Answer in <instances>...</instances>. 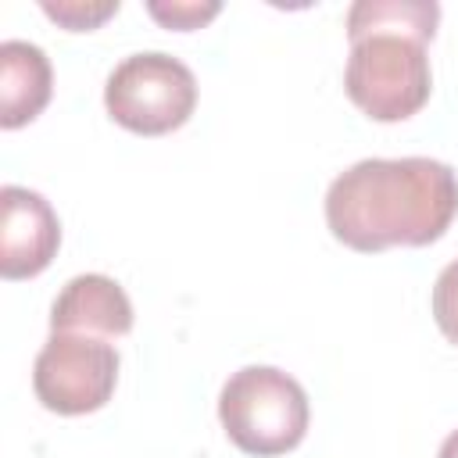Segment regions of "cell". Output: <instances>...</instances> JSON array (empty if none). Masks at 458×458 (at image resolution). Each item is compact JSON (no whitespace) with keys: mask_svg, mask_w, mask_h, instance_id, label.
Returning a JSON list of instances; mask_svg holds the SVG:
<instances>
[{"mask_svg":"<svg viewBox=\"0 0 458 458\" xmlns=\"http://www.w3.org/2000/svg\"><path fill=\"white\" fill-rule=\"evenodd\" d=\"M458 215V175L437 157H365L326 190L329 233L361 254L426 247Z\"/></svg>","mask_w":458,"mask_h":458,"instance_id":"obj_1","label":"cell"},{"mask_svg":"<svg viewBox=\"0 0 458 458\" xmlns=\"http://www.w3.org/2000/svg\"><path fill=\"white\" fill-rule=\"evenodd\" d=\"M437 25H440L437 0H358L347 11V39L372 29H394L429 43L437 36Z\"/></svg>","mask_w":458,"mask_h":458,"instance_id":"obj_9","label":"cell"},{"mask_svg":"<svg viewBox=\"0 0 458 458\" xmlns=\"http://www.w3.org/2000/svg\"><path fill=\"white\" fill-rule=\"evenodd\" d=\"M347 97L376 122L411 118L433 89L426 43L411 32L372 29L351 39L344 68Z\"/></svg>","mask_w":458,"mask_h":458,"instance_id":"obj_3","label":"cell"},{"mask_svg":"<svg viewBox=\"0 0 458 458\" xmlns=\"http://www.w3.org/2000/svg\"><path fill=\"white\" fill-rule=\"evenodd\" d=\"M147 11H150V18H157L165 29L186 32V29L208 25V21L222 11V4H218V0H150Z\"/></svg>","mask_w":458,"mask_h":458,"instance_id":"obj_11","label":"cell"},{"mask_svg":"<svg viewBox=\"0 0 458 458\" xmlns=\"http://www.w3.org/2000/svg\"><path fill=\"white\" fill-rule=\"evenodd\" d=\"M118 383V351L104 336L50 333L32 365V390L47 411L86 415L111 401Z\"/></svg>","mask_w":458,"mask_h":458,"instance_id":"obj_5","label":"cell"},{"mask_svg":"<svg viewBox=\"0 0 458 458\" xmlns=\"http://www.w3.org/2000/svg\"><path fill=\"white\" fill-rule=\"evenodd\" d=\"M437 458H458V429H451L447 437H444V444H440V454Z\"/></svg>","mask_w":458,"mask_h":458,"instance_id":"obj_13","label":"cell"},{"mask_svg":"<svg viewBox=\"0 0 458 458\" xmlns=\"http://www.w3.org/2000/svg\"><path fill=\"white\" fill-rule=\"evenodd\" d=\"M433 318L437 329L458 347V258L447 261L433 283Z\"/></svg>","mask_w":458,"mask_h":458,"instance_id":"obj_12","label":"cell"},{"mask_svg":"<svg viewBox=\"0 0 458 458\" xmlns=\"http://www.w3.org/2000/svg\"><path fill=\"white\" fill-rule=\"evenodd\" d=\"M54 93V72L47 54L25 39L0 43V125L18 129L32 122Z\"/></svg>","mask_w":458,"mask_h":458,"instance_id":"obj_8","label":"cell"},{"mask_svg":"<svg viewBox=\"0 0 458 458\" xmlns=\"http://www.w3.org/2000/svg\"><path fill=\"white\" fill-rule=\"evenodd\" d=\"M104 107L129 132L165 136L193 114L197 79L179 57L165 50H140L107 75Z\"/></svg>","mask_w":458,"mask_h":458,"instance_id":"obj_4","label":"cell"},{"mask_svg":"<svg viewBox=\"0 0 458 458\" xmlns=\"http://www.w3.org/2000/svg\"><path fill=\"white\" fill-rule=\"evenodd\" d=\"M308 394L276 365H243L218 394V422L225 437L258 458L293 451L308 433Z\"/></svg>","mask_w":458,"mask_h":458,"instance_id":"obj_2","label":"cell"},{"mask_svg":"<svg viewBox=\"0 0 458 458\" xmlns=\"http://www.w3.org/2000/svg\"><path fill=\"white\" fill-rule=\"evenodd\" d=\"M61 243V222L50 200L29 186L0 190V276H39Z\"/></svg>","mask_w":458,"mask_h":458,"instance_id":"obj_6","label":"cell"},{"mask_svg":"<svg viewBox=\"0 0 458 458\" xmlns=\"http://www.w3.org/2000/svg\"><path fill=\"white\" fill-rule=\"evenodd\" d=\"M132 329L129 293L100 272H86L64 283L50 304V333H86V336H125Z\"/></svg>","mask_w":458,"mask_h":458,"instance_id":"obj_7","label":"cell"},{"mask_svg":"<svg viewBox=\"0 0 458 458\" xmlns=\"http://www.w3.org/2000/svg\"><path fill=\"white\" fill-rule=\"evenodd\" d=\"M39 7L72 32H89L111 14H118V0H43Z\"/></svg>","mask_w":458,"mask_h":458,"instance_id":"obj_10","label":"cell"}]
</instances>
